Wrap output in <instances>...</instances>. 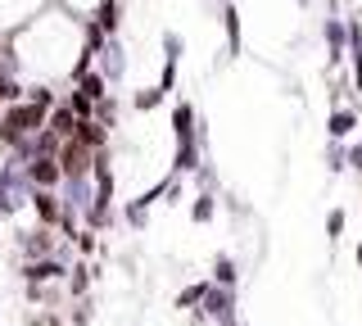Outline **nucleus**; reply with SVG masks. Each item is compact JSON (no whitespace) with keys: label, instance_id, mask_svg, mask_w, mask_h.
I'll return each instance as SVG.
<instances>
[{"label":"nucleus","instance_id":"obj_12","mask_svg":"<svg viewBox=\"0 0 362 326\" xmlns=\"http://www.w3.org/2000/svg\"><path fill=\"white\" fill-rule=\"evenodd\" d=\"M23 95H28V86L18 82V69L5 59V54H0V109H5V105H18Z\"/></svg>","mask_w":362,"mask_h":326},{"label":"nucleus","instance_id":"obj_7","mask_svg":"<svg viewBox=\"0 0 362 326\" xmlns=\"http://www.w3.org/2000/svg\"><path fill=\"white\" fill-rule=\"evenodd\" d=\"M28 204H32V213H37V227L59 231V218H64V199H59V190H32Z\"/></svg>","mask_w":362,"mask_h":326},{"label":"nucleus","instance_id":"obj_14","mask_svg":"<svg viewBox=\"0 0 362 326\" xmlns=\"http://www.w3.org/2000/svg\"><path fill=\"white\" fill-rule=\"evenodd\" d=\"M150 213H154V209L145 204L141 195H132L127 204H122V222H127V231H132V235H145V227H150Z\"/></svg>","mask_w":362,"mask_h":326},{"label":"nucleus","instance_id":"obj_23","mask_svg":"<svg viewBox=\"0 0 362 326\" xmlns=\"http://www.w3.org/2000/svg\"><path fill=\"white\" fill-rule=\"evenodd\" d=\"M349 173L362 177V141H349Z\"/></svg>","mask_w":362,"mask_h":326},{"label":"nucleus","instance_id":"obj_25","mask_svg":"<svg viewBox=\"0 0 362 326\" xmlns=\"http://www.w3.org/2000/svg\"><path fill=\"white\" fill-rule=\"evenodd\" d=\"M354 258H358V267H362V245H358V250H354Z\"/></svg>","mask_w":362,"mask_h":326},{"label":"nucleus","instance_id":"obj_3","mask_svg":"<svg viewBox=\"0 0 362 326\" xmlns=\"http://www.w3.org/2000/svg\"><path fill=\"white\" fill-rule=\"evenodd\" d=\"M358 127H362L358 105H331V114H326V141H354Z\"/></svg>","mask_w":362,"mask_h":326},{"label":"nucleus","instance_id":"obj_21","mask_svg":"<svg viewBox=\"0 0 362 326\" xmlns=\"http://www.w3.org/2000/svg\"><path fill=\"white\" fill-rule=\"evenodd\" d=\"M95 122H105L109 132H118V95H109V100L95 105Z\"/></svg>","mask_w":362,"mask_h":326},{"label":"nucleus","instance_id":"obj_24","mask_svg":"<svg viewBox=\"0 0 362 326\" xmlns=\"http://www.w3.org/2000/svg\"><path fill=\"white\" fill-rule=\"evenodd\" d=\"M9 50V32H0V54H5Z\"/></svg>","mask_w":362,"mask_h":326},{"label":"nucleus","instance_id":"obj_17","mask_svg":"<svg viewBox=\"0 0 362 326\" xmlns=\"http://www.w3.org/2000/svg\"><path fill=\"white\" fill-rule=\"evenodd\" d=\"M322 163H326V177H339L349 168V141H326Z\"/></svg>","mask_w":362,"mask_h":326},{"label":"nucleus","instance_id":"obj_1","mask_svg":"<svg viewBox=\"0 0 362 326\" xmlns=\"http://www.w3.org/2000/svg\"><path fill=\"white\" fill-rule=\"evenodd\" d=\"M54 254H59V231L50 227L18 231V263H37V258H54Z\"/></svg>","mask_w":362,"mask_h":326},{"label":"nucleus","instance_id":"obj_19","mask_svg":"<svg viewBox=\"0 0 362 326\" xmlns=\"http://www.w3.org/2000/svg\"><path fill=\"white\" fill-rule=\"evenodd\" d=\"M23 100H28V105H37V109H45V114H50V109L54 105H59V91H54V86L50 82H37V86H28V95H23Z\"/></svg>","mask_w":362,"mask_h":326},{"label":"nucleus","instance_id":"obj_10","mask_svg":"<svg viewBox=\"0 0 362 326\" xmlns=\"http://www.w3.org/2000/svg\"><path fill=\"white\" fill-rule=\"evenodd\" d=\"M122 14H127L122 0H95V9H90V18L100 23L105 37H118V32H122Z\"/></svg>","mask_w":362,"mask_h":326},{"label":"nucleus","instance_id":"obj_13","mask_svg":"<svg viewBox=\"0 0 362 326\" xmlns=\"http://www.w3.org/2000/svg\"><path fill=\"white\" fill-rule=\"evenodd\" d=\"M77 141L86 145V150H109V141H113V132L105 127V122H95V118H82L77 122V132H73Z\"/></svg>","mask_w":362,"mask_h":326},{"label":"nucleus","instance_id":"obj_5","mask_svg":"<svg viewBox=\"0 0 362 326\" xmlns=\"http://www.w3.org/2000/svg\"><path fill=\"white\" fill-rule=\"evenodd\" d=\"M90 154H95V150H86L77 136H68L59 145V154H54V159H59V168H64V182H68V177H90Z\"/></svg>","mask_w":362,"mask_h":326},{"label":"nucleus","instance_id":"obj_20","mask_svg":"<svg viewBox=\"0 0 362 326\" xmlns=\"http://www.w3.org/2000/svg\"><path fill=\"white\" fill-rule=\"evenodd\" d=\"M64 105L73 109L77 118H95V100H90L82 86H68V91H64Z\"/></svg>","mask_w":362,"mask_h":326},{"label":"nucleus","instance_id":"obj_11","mask_svg":"<svg viewBox=\"0 0 362 326\" xmlns=\"http://www.w3.org/2000/svg\"><path fill=\"white\" fill-rule=\"evenodd\" d=\"M218 186H209V190H195V195H190V222H195V227H209L213 218H218Z\"/></svg>","mask_w":362,"mask_h":326},{"label":"nucleus","instance_id":"obj_8","mask_svg":"<svg viewBox=\"0 0 362 326\" xmlns=\"http://www.w3.org/2000/svg\"><path fill=\"white\" fill-rule=\"evenodd\" d=\"M322 41H326V64H344L349 59V23L344 18H326L322 23Z\"/></svg>","mask_w":362,"mask_h":326},{"label":"nucleus","instance_id":"obj_16","mask_svg":"<svg viewBox=\"0 0 362 326\" xmlns=\"http://www.w3.org/2000/svg\"><path fill=\"white\" fill-rule=\"evenodd\" d=\"M168 100H173V95H168L163 86H141V91H132V100H127V105L136 109V114H154L158 105H168Z\"/></svg>","mask_w":362,"mask_h":326},{"label":"nucleus","instance_id":"obj_2","mask_svg":"<svg viewBox=\"0 0 362 326\" xmlns=\"http://www.w3.org/2000/svg\"><path fill=\"white\" fill-rule=\"evenodd\" d=\"M23 177H28L32 190H59L64 186V168H59L54 154H37V159H28V163H23Z\"/></svg>","mask_w":362,"mask_h":326},{"label":"nucleus","instance_id":"obj_6","mask_svg":"<svg viewBox=\"0 0 362 326\" xmlns=\"http://www.w3.org/2000/svg\"><path fill=\"white\" fill-rule=\"evenodd\" d=\"M181 54H186V41L177 37L173 28L163 32V73H158V86H163L168 95L177 91V69H181Z\"/></svg>","mask_w":362,"mask_h":326},{"label":"nucleus","instance_id":"obj_22","mask_svg":"<svg viewBox=\"0 0 362 326\" xmlns=\"http://www.w3.org/2000/svg\"><path fill=\"white\" fill-rule=\"evenodd\" d=\"M344 227H349V209H331L326 213V240H339V235H344Z\"/></svg>","mask_w":362,"mask_h":326},{"label":"nucleus","instance_id":"obj_18","mask_svg":"<svg viewBox=\"0 0 362 326\" xmlns=\"http://www.w3.org/2000/svg\"><path fill=\"white\" fill-rule=\"evenodd\" d=\"M213 286H226V290H235V281H240V267H235V258L231 254H218L213 258Z\"/></svg>","mask_w":362,"mask_h":326},{"label":"nucleus","instance_id":"obj_15","mask_svg":"<svg viewBox=\"0 0 362 326\" xmlns=\"http://www.w3.org/2000/svg\"><path fill=\"white\" fill-rule=\"evenodd\" d=\"M77 122H82V118H77L73 109H68L64 100H59V105L50 109V118H45V127H50V132H54V136H59V141H68V136H73V132H77Z\"/></svg>","mask_w":362,"mask_h":326},{"label":"nucleus","instance_id":"obj_4","mask_svg":"<svg viewBox=\"0 0 362 326\" xmlns=\"http://www.w3.org/2000/svg\"><path fill=\"white\" fill-rule=\"evenodd\" d=\"M95 69L105 73V82H109V86H122V77H127V50H122V41H118V37H109V41H105V50L95 54Z\"/></svg>","mask_w":362,"mask_h":326},{"label":"nucleus","instance_id":"obj_9","mask_svg":"<svg viewBox=\"0 0 362 326\" xmlns=\"http://www.w3.org/2000/svg\"><path fill=\"white\" fill-rule=\"evenodd\" d=\"M222 32H226V54H222V59H240V54H245V28H240V9H235V0H222Z\"/></svg>","mask_w":362,"mask_h":326}]
</instances>
